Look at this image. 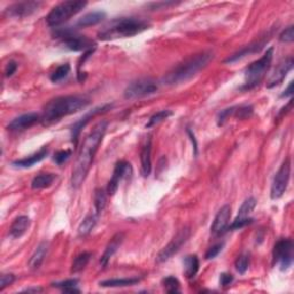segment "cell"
Masks as SVG:
<instances>
[{
    "label": "cell",
    "instance_id": "1",
    "mask_svg": "<svg viewBox=\"0 0 294 294\" xmlns=\"http://www.w3.org/2000/svg\"><path fill=\"white\" fill-rule=\"evenodd\" d=\"M106 129H107V122L100 121L99 123H97L95 128L90 131V134L85 138L79 150L75 167L72 169L71 185L75 189L82 185L85 178H87L96 153L106 134Z\"/></svg>",
    "mask_w": 294,
    "mask_h": 294
},
{
    "label": "cell",
    "instance_id": "2",
    "mask_svg": "<svg viewBox=\"0 0 294 294\" xmlns=\"http://www.w3.org/2000/svg\"><path fill=\"white\" fill-rule=\"evenodd\" d=\"M89 105H90V99L83 96L58 97L46 104L40 116V122L44 125H50L68 115L79 112Z\"/></svg>",
    "mask_w": 294,
    "mask_h": 294
},
{
    "label": "cell",
    "instance_id": "3",
    "mask_svg": "<svg viewBox=\"0 0 294 294\" xmlns=\"http://www.w3.org/2000/svg\"><path fill=\"white\" fill-rule=\"evenodd\" d=\"M150 27L146 21L137 18H120L108 22L98 32L100 40H114L139 35Z\"/></svg>",
    "mask_w": 294,
    "mask_h": 294
},
{
    "label": "cell",
    "instance_id": "4",
    "mask_svg": "<svg viewBox=\"0 0 294 294\" xmlns=\"http://www.w3.org/2000/svg\"><path fill=\"white\" fill-rule=\"evenodd\" d=\"M213 57L214 55L211 51L195 54L194 57L187 59L177 67H175L172 71H169L164 76L163 83L167 85H178L187 82V80L193 78L195 75H198V72L202 70L204 67H207Z\"/></svg>",
    "mask_w": 294,
    "mask_h": 294
},
{
    "label": "cell",
    "instance_id": "5",
    "mask_svg": "<svg viewBox=\"0 0 294 294\" xmlns=\"http://www.w3.org/2000/svg\"><path fill=\"white\" fill-rule=\"evenodd\" d=\"M272 58H274V48H270L267 50V52L259 60L250 63L246 68L245 84L241 88L242 90H252L262 82L263 78L266 77L268 70L270 69Z\"/></svg>",
    "mask_w": 294,
    "mask_h": 294
},
{
    "label": "cell",
    "instance_id": "6",
    "mask_svg": "<svg viewBox=\"0 0 294 294\" xmlns=\"http://www.w3.org/2000/svg\"><path fill=\"white\" fill-rule=\"evenodd\" d=\"M87 5V2H80V0L62 2L52 8V11L49 13L48 18H46V22L50 27H58V25L67 22L71 16L77 14Z\"/></svg>",
    "mask_w": 294,
    "mask_h": 294
},
{
    "label": "cell",
    "instance_id": "7",
    "mask_svg": "<svg viewBox=\"0 0 294 294\" xmlns=\"http://www.w3.org/2000/svg\"><path fill=\"white\" fill-rule=\"evenodd\" d=\"M58 37L61 38V44L63 48H66L74 52H79V51H90L95 50V43L88 37L80 36L75 33L72 30H60L57 33Z\"/></svg>",
    "mask_w": 294,
    "mask_h": 294
},
{
    "label": "cell",
    "instance_id": "8",
    "mask_svg": "<svg viewBox=\"0 0 294 294\" xmlns=\"http://www.w3.org/2000/svg\"><path fill=\"white\" fill-rule=\"evenodd\" d=\"M159 90V85L152 78H140L131 82L124 90L125 99H137L151 96Z\"/></svg>",
    "mask_w": 294,
    "mask_h": 294
},
{
    "label": "cell",
    "instance_id": "9",
    "mask_svg": "<svg viewBox=\"0 0 294 294\" xmlns=\"http://www.w3.org/2000/svg\"><path fill=\"white\" fill-rule=\"evenodd\" d=\"M289 178H291V160L286 159L280 165L274 178V182H272L270 191V197L272 200H277L283 197L285 191L287 190Z\"/></svg>",
    "mask_w": 294,
    "mask_h": 294
},
{
    "label": "cell",
    "instance_id": "10",
    "mask_svg": "<svg viewBox=\"0 0 294 294\" xmlns=\"http://www.w3.org/2000/svg\"><path fill=\"white\" fill-rule=\"evenodd\" d=\"M274 263L278 264L280 270L289 269L293 263V242L291 239H280L274 247Z\"/></svg>",
    "mask_w": 294,
    "mask_h": 294
},
{
    "label": "cell",
    "instance_id": "11",
    "mask_svg": "<svg viewBox=\"0 0 294 294\" xmlns=\"http://www.w3.org/2000/svg\"><path fill=\"white\" fill-rule=\"evenodd\" d=\"M189 238H190V229L189 228L181 229L180 231L176 233V236L170 240L169 244L161 250L159 255H157V262L168 261L173 255L176 254L178 250L182 248V246L189 240Z\"/></svg>",
    "mask_w": 294,
    "mask_h": 294
},
{
    "label": "cell",
    "instance_id": "12",
    "mask_svg": "<svg viewBox=\"0 0 294 294\" xmlns=\"http://www.w3.org/2000/svg\"><path fill=\"white\" fill-rule=\"evenodd\" d=\"M132 174V167L129 162L127 161H118L115 165L113 176L110 178V181L108 182L107 185V194L108 195H114L116 193V191L118 189V185H120L121 181L124 180V178L131 176Z\"/></svg>",
    "mask_w": 294,
    "mask_h": 294
},
{
    "label": "cell",
    "instance_id": "13",
    "mask_svg": "<svg viewBox=\"0 0 294 294\" xmlns=\"http://www.w3.org/2000/svg\"><path fill=\"white\" fill-rule=\"evenodd\" d=\"M41 6L40 2H19L6 8V15L11 18H25L36 13Z\"/></svg>",
    "mask_w": 294,
    "mask_h": 294
},
{
    "label": "cell",
    "instance_id": "14",
    "mask_svg": "<svg viewBox=\"0 0 294 294\" xmlns=\"http://www.w3.org/2000/svg\"><path fill=\"white\" fill-rule=\"evenodd\" d=\"M230 219H231V207L229 204H225L217 212L215 219L213 221L211 228L212 233L214 236H222L225 231H228Z\"/></svg>",
    "mask_w": 294,
    "mask_h": 294
},
{
    "label": "cell",
    "instance_id": "15",
    "mask_svg": "<svg viewBox=\"0 0 294 294\" xmlns=\"http://www.w3.org/2000/svg\"><path fill=\"white\" fill-rule=\"evenodd\" d=\"M110 108H112V105H104V106H101V107L95 108L93 110H91V112L85 114L82 118H79V120L76 122L71 128V138H72V143H74V145H77L79 134H80V131H82L83 128L87 125L88 123L96 116V115L106 113Z\"/></svg>",
    "mask_w": 294,
    "mask_h": 294
},
{
    "label": "cell",
    "instance_id": "16",
    "mask_svg": "<svg viewBox=\"0 0 294 294\" xmlns=\"http://www.w3.org/2000/svg\"><path fill=\"white\" fill-rule=\"evenodd\" d=\"M293 65H294V61L292 57H288L287 59H285L284 61L280 62L274 70V72L271 74L270 78L268 79L267 88L271 89V88L277 87V85H279L280 83H283V80L285 79V77H286L288 72L292 70Z\"/></svg>",
    "mask_w": 294,
    "mask_h": 294
},
{
    "label": "cell",
    "instance_id": "17",
    "mask_svg": "<svg viewBox=\"0 0 294 294\" xmlns=\"http://www.w3.org/2000/svg\"><path fill=\"white\" fill-rule=\"evenodd\" d=\"M40 121V116L36 113H28L23 114L19 117H15L14 120L10 122L7 125V129L10 131H23L27 130L36 124L37 122Z\"/></svg>",
    "mask_w": 294,
    "mask_h": 294
},
{
    "label": "cell",
    "instance_id": "18",
    "mask_svg": "<svg viewBox=\"0 0 294 294\" xmlns=\"http://www.w3.org/2000/svg\"><path fill=\"white\" fill-rule=\"evenodd\" d=\"M123 240H124V233L123 232H117L115 236L110 239L108 242V245L106 246V249L102 257L100 259V263L102 267L107 266V263L110 259L113 258V255L117 252L118 248H120Z\"/></svg>",
    "mask_w": 294,
    "mask_h": 294
},
{
    "label": "cell",
    "instance_id": "19",
    "mask_svg": "<svg viewBox=\"0 0 294 294\" xmlns=\"http://www.w3.org/2000/svg\"><path fill=\"white\" fill-rule=\"evenodd\" d=\"M48 154H49L48 148L41 147L39 151L33 153L32 155H29L27 157H24V159L13 161V165H15V167H19V168H30L32 167V165H35L36 163L44 160L45 157L48 156Z\"/></svg>",
    "mask_w": 294,
    "mask_h": 294
},
{
    "label": "cell",
    "instance_id": "20",
    "mask_svg": "<svg viewBox=\"0 0 294 294\" xmlns=\"http://www.w3.org/2000/svg\"><path fill=\"white\" fill-rule=\"evenodd\" d=\"M31 221L28 216H19L13 221V223L10 228V236L14 239L21 238L23 234L28 231L30 228Z\"/></svg>",
    "mask_w": 294,
    "mask_h": 294
},
{
    "label": "cell",
    "instance_id": "21",
    "mask_svg": "<svg viewBox=\"0 0 294 294\" xmlns=\"http://www.w3.org/2000/svg\"><path fill=\"white\" fill-rule=\"evenodd\" d=\"M152 140L147 139L146 144L144 145L142 152H140V164H142V175L144 177H148L152 170Z\"/></svg>",
    "mask_w": 294,
    "mask_h": 294
},
{
    "label": "cell",
    "instance_id": "22",
    "mask_svg": "<svg viewBox=\"0 0 294 294\" xmlns=\"http://www.w3.org/2000/svg\"><path fill=\"white\" fill-rule=\"evenodd\" d=\"M106 18V13L104 11H93L88 13V14L83 15L82 18L78 20L77 27L79 28H87L91 27V25H96L104 21Z\"/></svg>",
    "mask_w": 294,
    "mask_h": 294
},
{
    "label": "cell",
    "instance_id": "23",
    "mask_svg": "<svg viewBox=\"0 0 294 294\" xmlns=\"http://www.w3.org/2000/svg\"><path fill=\"white\" fill-rule=\"evenodd\" d=\"M267 41H268V39H263V40H259L257 43H253V44L246 46V48H244L241 51H239L238 53L231 55V57L225 60V62H227V63L236 62L238 60H240V59H242L244 57H246V55H248L250 53L259 52V51L263 48L264 44H266Z\"/></svg>",
    "mask_w": 294,
    "mask_h": 294
},
{
    "label": "cell",
    "instance_id": "24",
    "mask_svg": "<svg viewBox=\"0 0 294 294\" xmlns=\"http://www.w3.org/2000/svg\"><path fill=\"white\" fill-rule=\"evenodd\" d=\"M48 249H49V242L43 241V242H40L39 245H38L37 249L35 250V253L32 254L30 261H29V267H30L31 269L36 270L41 266V263H43V261H44L46 254H48Z\"/></svg>",
    "mask_w": 294,
    "mask_h": 294
},
{
    "label": "cell",
    "instance_id": "25",
    "mask_svg": "<svg viewBox=\"0 0 294 294\" xmlns=\"http://www.w3.org/2000/svg\"><path fill=\"white\" fill-rule=\"evenodd\" d=\"M200 262L197 255H187L184 260V274L186 278H194L199 271Z\"/></svg>",
    "mask_w": 294,
    "mask_h": 294
},
{
    "label": "cell",
    "instance_id": "26",
    "mask_svg": "<svg viewBox=\"0 0 294 294\" xmlns=\"http://www.w3.org/2000/svg\"><path fill=\"white\" fill-rule=\"evenodd\" d=\"M55 180V175L50 174V173H44L39 174L33 178L31 182V187L33 190H41L46 189V187H50L53 184V182Z\"/></svg>",
    "mask_w": 294,
    "mask_h": 294
},
{
    "label": "cell",
    "instance_id": "27",
    "mask_svg": "<svg viewBox=\"0 0 294 294\" xmlns=\"http://www.w3.org/2000/svg\"><path fill=\"white\" fill-rule=\"evenodd\" d=\"M139 283L138 278H116V279H108L100 282L101 287H125V286H132Z\"/></svg>",
    "mask_w": 294,
    "mask_h": 294
},
{
    "label": "cell",
    "instance_id": "28",
    "mask_svg": "<svg viewBox=\"0 0 294 294\" xmlns=\"http://www.w3.org/2000/svg\"><path fill=\"white\" fill-rule=\"evenodd\" d=\"M97 219H98L97 214H91L85 217L83 222L80 223L78 227V234L80 237L88 236V234L92 231L93 228H95L97 224Z\"/></svg>",
    "mask_w": 294,
    "mask_h": 294
},
{
    "label": "cell",
    "instance_id": "29",
    "mask_svg": "<svg viewBox=\"0 0 294 294\" xmlns=\"http://www.w3.org/2000/svg\"><path fill=\"white\" fill-rule=\"evenodd\" d=\"M255 206H257V200L255 198L250 197L248 199H246L244 203L241 204L239 212H238V215L234 220H244V219H248L250 213L254 211Z\"/></svg>",
    "mask_w": 294,
    "mask_h": 294
},
{
    "label": "cell",
    "instance_id": "30",
    "mask_svg": "<svg viewBox=\"0 0 294 294\" xmlns=\"http://www.w3.org/2000/svg\"><path fill=\"white\" fill-rule=\"evenodd\" d=\"M90 259H91V253H89V252H83L78 254L77 257L75 258L74 262H72V266H71L72 274H77V272L82 271L84 268L88 266Z\"/></svg>",
    "mask_w": 294,
    "mask_h": 294
},
{
    "label": "cell",
    "instance_id": "31",
    "mask_svg": "<svg viewBox=\"0 0 294 294\" xmlns=\"http://www.w3.org/2000/svg\"><path fill=\"white\" fill-rule=\"evenodd\" d=\"M106 193H107V191H105L104 189H97L95 191V208L98 216L105 209L106 203H107V194Z\"/></svg>",
    "mask_w": 294,
    "mask_h": 294
},
{
    "label": "cell",
    "instance_id": "32",
    "mask_svg": "<svg viewBox=\"0 0 294 294\" xmlns=\"http://www.w3.org/2000/svg\"><path fill=\"white\" fill-rule=\"evenodd\" d=\"M70 72V66L69 63H63V65L59 66L57 69H55L52 74H51V80L53 83H59L61 82L62 79H65Z\"/></svg>",
    "mask_w": 294,
    "mask_h": 294
},
{
    "label": "cell",
    "instance_id": "33",
    "mask_svg": "<svg viewBox=\"0 0 294 294\" xmlns=\"http://www.w3.org/2000/svg\"><path fill=\"white\" fill-rule=\"evenodd\" d=\"M52 285L54 287L62 289V291L66 293H79L80 292L77 288L78 279H68V280H65V282L54 283Z\"/></svg>",
    "mask_w": 294,
    "mask_h": 294
},
{
    "label": "cell",
    "instance_id": "34",
    "mask_svg": "<svg viewBox=\"0 0 294 294\" xmlns=\"http://www.w3.org/2000/svg\"><path fill=\"white\" fill-rule=\"evenodd\" d=\"M172 115H173V112H172V110H169V109L160 110V112L155 113L150 118V120H148V123L146 124V128H152V127H154L156 124H159V123H161L162 121L167 120V118L169 116H172Z\"/></svg>",
    "mask_w": 294,
    "mask_h": 294
},
{
    "label": "cell",
    "instance_id": "35",
    "mask_svg": "<svg viewBox=\"0 0 294 294\" xmlns=\"http://www.w3.org/2000/svg\"><path fill=\"white\" fill-rule=\"evenodd\" d=\"M253 106L250 105H241V106H236L234 108L233 115L239 120H246V118L250 117L253 115Z\"/></svg>",
    "mask_w": 294,
    "mask_h": 294
},
{
    "label": "cell",
    "instance_id": "36",
    "mask_svg": "<svg viewBox=\"0 0 294 294\" xmlns=\"http://www.w3.org/2000/svg\"><path fill=\"white\" fill-rule=\"evenodd\" d=\"M162 284L168 293H178L181 291V284L174 276H168L162 280Z\"/></svg>",
    "mask_w": 294,
    "mask_h": 294
},
{
    "label": "cell",
    "instance_id": "37",
    "mask_svg": "<svg viewBox=\"0 0 294 294\" xmlns=\"http://www.w3.org/2000/svg\"><path fill=\"white\" fill-rule=\"evenodd\" d=\"M249 267V255L248 254H241L236 260V269L239 274L244 275Z\"/></svg>",
    "mask_w": 294,
    "mask_h": 294
},
{
    "label": "cell",
    "instance_id": "38",
    "mask_svg": "<svg viewBox=\"0 0 294 294\" xmlns=\"http://www.w3.org/2000/svg\"><path fill=\"white\" fill-rule=\"evenodd\" d=\"M70 156H71V150H62L55 153L53 156V161L58 165H61L62 163H65Z\"/></svg>",
    "mask_w": 294,
    "mask_h": 294
},
{
    "label": "cell",
    "instance_id": "39",
    "mask_svg": "<svg viewBox=\"0 0 294 294\" xmlns=\"http://www.w3.org/2000/svg\"><path fill=\"white\" fill-rule=\"evenodd\" d=\"M253 221L254 220L252 219V217H248V219H244V220H234L233 222L229 225L228 230H230V231H234V230L242 229L244 227H246V225L252 223Z\"/></svg>",
    "mask_w": 294,
    "mask_h": 294
},
{
    "label": "cell",
    "instance_id": "40",
    "mask_svg": "<svg viewBox=\"0 0 294 294\" xmlns=\"http://www.w3.org/2000/svg\"><path fill=\"white\" fill-rule=\"evenodd\" d=\"M234 108H236V107H230V108L221 110V112L219 113V115H217V125H220V127L223 125L224 122L227 121V118L229 116H231V115H233Z\"/></svg>",
    "mask_w": 294,
    "mask_h": 294
},
{
    "label": "cell",
    "instance_id": "41",
    "mask_svg": "<svg viewBox=\"0 0 294 294\" xmlns=\"http://www.w3.org/2000/svg\"><path fill=\"white\" fill-rule=\"evenodd\" d=\"M15 280V276L13 274H3L0 277V291H4L7 286H10Z\"/></svg>",
    "mask_w": 294,
    "mask_h": 294
},
{
    "label": "cell",
    "instance_id": "42",
    "mask_svg": "<svg viewBox=\"0 0 294 294\" xmlns=\"http://www.w3.org/2000/svg\"><path fill=\"white\" fill-rule=\"evenodd\" d=\"M279 40L283 43H292L294 40V28L293 25H289L288 28L285 29V30L280 33Z\"/></svg>",
    "mask_w": 294,
    "mask_h": 294
},
{
    "label": "cell",
    "instance_id": "43",
    "mask_svg": "<svg viewBox=\"0 0 294 294\" xmlns=\"http://www.w3.org/2000/svg\"><path fill=\"white\" fill-rule=\"evenodd\" d=\"M223 248V242H220V244H216L214 246H212L209 249L207 250L206 253V260H213L215 259L217 255L221 253V250Z\"/></svg>",
    "mask_w": 294,
    "mask_h": 294
},
{
    "label": "cell",
    "instance_id": "44",
    "mask_svg": "<svg viewBox=\"0 0 294 294\" xmlns=\"http://www.w3.org/2000/svg\"><path fill=\"white\" fill-rule=\"evenodd\" d=\"M233 282V276L231 274H228V272H223L220 276V285L223 287L229 286L230 284Z\"/></svg>",
    "mask_w": 294,
    "mask_h": 294
},
{
    "label": "cell",
    "instance_id": "45",
    "mask_svg": "<svg viewBox=\"0 0 294 294\" xmlns=\"http://www.w3.org/2000/svg\"><path fill=\"white\" fill-rule=\"evenodd\" d=\"M16 69H18V63H16L15 61L8 62L7 65H6V68H5V76H6V77H11V76L14 75Z\"/></svg>",
    "mask_w": 294,
    "mask_h": 294
},
{
    "label": "cell",
    "instance_id": "46",
    "mask_svg": "<svg viewBox=\"0 0 294 294\" xmlns=\"http://www.w3.org/2000/svg\"><path fill=\"white\" fill-rule=\"evenodd\" d=\"M292 96H293V82L289 83L288 88L286 89V90L284 91V93L280 97H282V98H287V97H292Z\"/></svg>",
    "mask_w": 294,
    "mask_h": 294
},
{
    "label": "cell",
    "instance_id": "47",
    "mask_svg": "<svg viewBox=\"0 0 294 294\" xmlns=\"http://www.w3.org/2000/svg\"><path fill=\"white\" fill-rule=\"evenodd\" d=\"M43 289L39 287H33V288H27L24 292H41Z\"/></svg>",
    "mask_w": 294,
    "mask_h": 294
}]
</instances>
